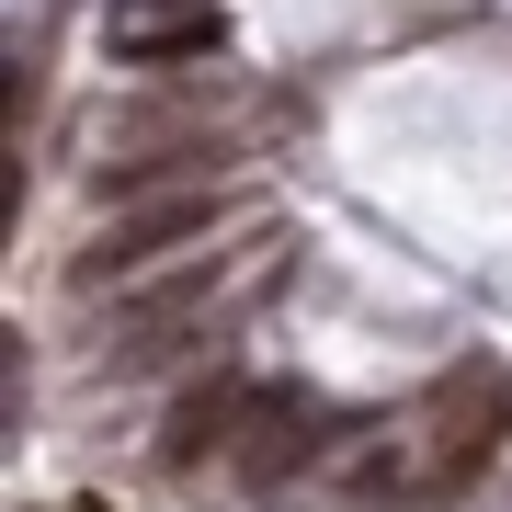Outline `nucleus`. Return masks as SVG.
<instances>
[{
    "mask_svg": "<svg viewBox=\"0 0 512 512\" xmlns=\"http://www.w3.org/2000/svg\"><path fill=\"white\" fill-rule=\"evenodd\" d=\"M228 228V194L217 183H171V194H148V205H126L92 251H80V285H114V274H148L160 251H183V239H217Z\"/></svg>",
    "mask_w": 512,
    "mask_h": 512,
    "instance_id": "1",
    "label": "nucleus"
},
{
    "mask_svg": "<svg viewBox=\"0 0 512 512\" xmlns=\"http://www.w3.org/2000/svg\"><path fill=\"white\" fill-rule=\"evenodd\" d=\"M239 421H251V387H239V376H205V387H183V399H171L160 456H171V467H205V456L239 433Z\"/></svg>",
    "mask_w": 512,
    "mask_h": 512,
    "instance_id": "2",
    "label": "nucleus"
},
{
    "mask_svg": "<svg viewBox=\"0 0 512 512\" xmlns=\"http://www.w3.org/2000/svg\"><path fill=\"white\" fill-rule=\"evenodd\" d=\"M217 35H228L217 12H183V23H137V35H126V57H217Z\"/></svg>",
    "mask_w": 512,
    "mask_h": 512,
    "instance_id": "3",
    "label": "nucleus"
},
{
    "mask_svg": "<svg viewBox=\"0 0 512 512\" xmlns=\"http://www.w3.org/2000/svg\"><path fill=\"white\" fill-rule=\"evenodd\" d=\"M228 285V262H194V274H171V285H148L137 296V330H160V319H183V308H205V296Z\"/></svg>",
    "mask_w": 512,
    "mask_h": 512,
    "instance_id": "4",
    "label": "nucleus"
}]
</instances>
